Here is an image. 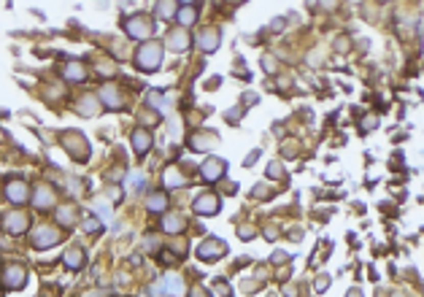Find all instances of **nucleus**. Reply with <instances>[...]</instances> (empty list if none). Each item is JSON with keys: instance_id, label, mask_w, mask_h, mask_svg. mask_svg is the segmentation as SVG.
Returning a JSON list of instances; mask_svg holds the SVG:
<instances>
[{"instance_id": "nucleus-1", "label": "nucleus", "mask_w": 424, "mask_h": 297, "mask_svg": "<svg viewBox=\"0 0 424 297\" xmlns=\"http://www.w3.org/2000/svg\"><path fill=\"white\" fill-rule=\"evenodd\" d=\"M135 62H138V68H140V71H149V73L157 71V68H159V62H162V46H159V43H152V41L144 43V46L138 49Z\"/></svg>"}, {"instance_id": "nucleus-2", "label": "nucleus", "mask_w": 424, "mask_h": 297, "mask_svg": "<svg viewBox=\"0 0 424 297\" xmlns=\"http://www.w3.org/2000/svg\"><path fill=\"white\" fill-rule=\"evenodd\" d=\"M125 27H127L130 35L140 38V41H146V38L154 33V25H152V19H149V16H133V19H127Z\"/></svg>"}, {"instance_id": "nucleus-3", "label": "nucleus", "mask_w": 424, "mask_h": 297, "mask_svg": "<svg viewBox=\"0 0 424 297\" xmlns=\"http://www.w3.org/2000/svg\"><path fill=\"white\" fill-rule=\"evenodd\" d=\"M60 230H54V227H38L35 230V235H33V246L35 248H52V246H57L60 243Z\"/></svg>"}, {"instance_id": "nucleus-4", "label": "nucleus", "mask_w": 424, "mask_h": 297, "mask_svg": "<svg viewBox=\"0 0 424 297\" xmlns=\"http://www.w3.org/2000/svg\"><path fill=\"white\" fill-rule=\"evenodd\" d=\"M25 281H27V273H25L22 265H8L6 270H3V284H6V289H22Z\"/></svg>"}, {"instance_id": "nucleus-5", "label": "nucleus", "mask_w": 424, "mask_h": 297, "mask_svg": "<svg viewBox=\"0 0 424 297\" xmlns=\"http://www.w3.org/2000/svg\"><path fill=\"white\" fill-rule=\"evenodd\" d=\"M6 197L11 200V203H27V200H30V187H27L25 181L14 178V181L6 184Z\"/></svg>"}, {"instance_id": "nucleus-6", "label": "nucleus", "mask_w": 424, "mask_h": 297, "mask_svg": "<svg viewBox=\"0 0 424 297\" xmlns=\"http://www.w3.org/2000/svg\"><path fill=\"white\" fill-rule=\"evenodd\" d=\"M224 252H227V246H224L222 241H216V238L205 241L200 248H197V254H200L203 262H216V260H219V254H224Z\"/></svg>"}, {"instance_id": "nucleus-7", "label": "nucleus", "mask_w": 424, "mask_h": 297, "mask_svg": "<svg viewBox=\"0 0 424 297\" xmlns=\"http://www.w3.org/2000/svg\"><path fill=\"white\" fill-rule=\"evenodd\" d=\"M224 168H227V162L224 159H216V157H211V159H205L203 162V178L205 181H219L222 176H224Z\"/></svg>"}, {"instance_id": "nucleus-8", "label": "nucleus", "mask_w": 424, "mask_h": 297, "mask_svg": "<svg viewBox=\"0 0 424 297\" xmlns=\"http://www.w3.org/2000/svg\"><path fill=\"white\" fill-rule=\"evenodd\" d=\"M195 211L197 214H203V216H214L216 211H219V197L211 195V192H205L195 200Z\"/></svg>"}, {"instance_id": "nucleus-9", "label": "nucleus", "mask_w": 424, "mask_h": 297, "mask_svg": "<svg viewBox=\"0 0 424 297\" xmlns=\"http://www.w3.org/2000/svg\"><path fill=\"white\" fill-rule=\"evenodd\" d=\"M6 230L11 235H22L25 230H27V224H30V219H27V214H19V211H14V214H8L6 216Z\"/></svg>"}, {"instance_id": "nucleus-10", "label": "nucleus", "mask_w": 424, "mask_h": 297, "mask_svg": "<svg viewBox=\"0 0 424 297\" xmlns=\"http://www.w3.org/2000/svg\"><path fill=\"white\" fill-rule=\"evenodd\" d=\"M168 46H171L173 52H186V46H190V35L186 30H173L168 35Z\"/></svg>"}, {"instance_id": "nucleus-11", "label": "nucleus", "mask_w": 424, "mask_h": 297, "mask_svg": "<svg viewBox=\"0 0 424 297\" xmlns=\"http://www.w3.org/2000/svg\"><path fill=\"white\" fill-rule=\"evenodd\" d=\"M149 146H152V135H149L146 130H135L133 132V149L138 151V154H146Z\"/></svg>"}, {"instance_id": "nucleus-12", "label": "nucleus", "mask_w": 424, "mask_h": 297, "mask_svg": "<svg viewBox=\"0 0 424 297\" xmlns=\"http://www.w3.org/2000/svg\"><path fill=\"white\" fill-rule=\"evenodd\" d=\"M197 41H200V49L203 52H214L216 46H219V33H216V30H203Z\"/></svg>"}, {"instance_id": "nucleus-13", "label": "nucleus", "mask_w": 424, "mask_h": 297, "mask_svg": "<svg viewBox=\"0 0 424 297\" xmlns=\"http://www.w3.org/2000/svg\"><path fill=\"white\" fill-rule=\"evenodd\" d=\"M84 76H87V71H84L81 62L70 60L68 65H65V79H70V81H84Z\"/></svg>"}, {"instance_id": "nucleus-14", "label": "nucleus", "mask_w": 424, "mask_h": 297, "mask_svg": "<svg viewBox=\"0 0 424 297\" xmlns=\"http://www.w3.org/2000/svg\"><path fill=\"white\" fill-rule=\"evenodd\" d=\"M35 205L38 208H49L54 205V192L49 187H38V195H35Z\"/></svg>"}, {"instance_id": "nucleus-15", "label": "nucleus", "mask_w": 424, "mask_h": 297, "mask_svg": "<svg viewBox=\"0 0 424 297\" xmlns=\"http://www.w3.org/2000/svg\"><path fill=\"white\" fill-rule=\"evenodd\" d=\"M165 289L171 297H184V281L178 276H171V279H165Z\"/></svg>"}, {"instance_id": "nucleus-16", "label": "nucleus", "mask_w": 424, "mask_h": 297, "mask_svg": "<svg viewBox=\"0 0 424 297\" xmlns=\"http://www.w3.org/2000/svg\"><path fill=\"white\" fill-rule=\"evenodd\" d=\"M65 265H68L70 270H79V267L84 265V252L81 248H70V252L65 254Z\"/></svg>"}, {"instance_id": "nucleus-17", "label": "nucleus", "mask_w": 424, "mask_h": 297, "mask_svg": "<svg viewBox=\"0 0 424 297\" xmlns=\"http://www.w3.org/2000/svg\"><path fill=\"white\" fill-rule=\"evenodd\" d=\"M184 227H186V222H184L181 216H173V214H171V216H165V230H168V233H173V235H176V233H181Z\"/></svg>"}, {"instance_id": "nucleus-18", "label": "nucleus", "mask_w": 424, "mask_h": 297, "mask_svg": "<svg viewBox=\"0 0 424 297\" xmlns=\"http://www.w3.org/2000/svg\"><path fill=\"white\" fill-rule=\"evenodd\" d=\"M195 16H197V14H195V8H192V6H186V8H181V11H178L176 19H178V25H181V27H190V25L195 22Z\"/></svg>"}, {"instance_id": "nucleus-19", "label": "nucleus", "mask_w": 424, "mask_h": 297, "mask_svg": "<svg viewBox=\"0 0 424 297\" xmlns=\"http://www.w3.org/2000/svg\"><path fill=\"white\" fill-rule=\"evenodd\" d=\"M173 8H176V0H159V3H157V14H159V19H171Z\"/></svg>"}, {"instance_id": "nucleus-20", "label": "nucleus", "mask_w": 424, "mask_h": 297, "mask_svg": "<svg viewBox=\"0 0 424 297\" xmlns=\"http://www.w3.org/2000/svg\"><path fill=\"white\" fill-rule=\"evenodd\" d=\"M57 219H60L62 224H68V227H70V224H76V211L65 205V208H60V211H57Z\"/></svg>"}, {"instance_id": "nucleus-21", "label": "nucleus", "mask_w": 424, "mask_h": 297, "mask_svg": "<svg viewBox=\"0 0 424 297\" xmlns=\"http://www.w3.org/2000/svg\"><path fill=\"white\" fill-rule=\"evenodd\" d=\"M103 100H106V103L111 105V108H119V105H122L119 92H116V89H111V87H106V89H103Z\"/></svg>"}, {"instance_id": "nucleus-22", "label": "nucleus", "mask_w": 424, "mask_h": 297, "mask_svg": "<svg viewBox=\"0 0 424 297\" xmlns=\"http://www.w3.org/2000/svg\"><path fill=\"white\" fill-rule=\"evenodd\" d=\"M165 205H168V197L165 195H152V197H149V211H157V214H159V211H165Z\"/></svg>"}, {"instance_id": "nucleus-23", "label": "nucleus", "mask_w": 424, "mask_h": 297, "mask_svg": "<svg viewBox=\"0 0 424 297\" xmlns=\"http://www.w3.org/2000/svg\"><path fill=\"white\" fill-rule=\"evenodd\" d=\"M165 184H168V187H181V184H184V176L178 173L176 168H171V170L165 173Z\"/></svg>"}, {"instance_id": "nucleus-24", "label": "nucleus", "mask_w": 424, "mask_h": 297, "mask_svg": "<svg viewBox=\"0 0 424 297\" xmlns=\"http://www.w3.org/2000/svg\"><path fill=\"white\" fill-rule=\"evenodd\" d=\"M84 230H87V233H100L103 224L98 222L95 216H87V219H84Z\"/></svg>"}, {"instance_id": "nucleus-25", "label": "nucleus", "mask_w": 424, "mask_h": 297, "mask_svg": "<svg viewBox=\"0 0 424 297\" xmlns=\"http://www.w3.org/2000/svg\"><path fill=\"white\" fill-rule=\"evenodd\" d=\"M214 289H216V294H222V297H230V286H227V284H216Z\"/></svg>"}, {"instance_id": "nucleus-26", "label": "nucleus", "mask_w": 424, "mask_h": 297, "mask_svg": "<svg viewBox=\"0 0 424 297\" xmlns=\"http://www.w3.org/2000/svg\"><path fill=\"white\" fill-rule=\"evenodd\" d=\"M268 173H270L273 178H278V176H281V165H278V162H273V165L268 168Z\"/></svg>"}, {"instance_id": "nucleus-27", "label": "nucleus", "mask_w": 424, "mask_h": 297, "mask_svg": "<svg viewBox=\"0 0 424 297\" xmlns=\"http://www.w3.org/2000/svg\"><path fill=\"white\" fill-rule=\"evenodd\" d=\"M192 297H208V294H205V292L200 289V286H197V289H192Z\"/></svg>"}, {"instance_id": "nucleus-28", "label": "nucleus", "mask_w": 424, "mask_h": 297, "mask_svg": "<svg viewBox=\"0 0 424 297\" xmlns=\"http://www.w3.org/2000/svg\"><path fill=\"white\" fill-rule=\"evenodd\" d=\"M181 3H192V0H181Z\"/></svg>"}]
</instances>
